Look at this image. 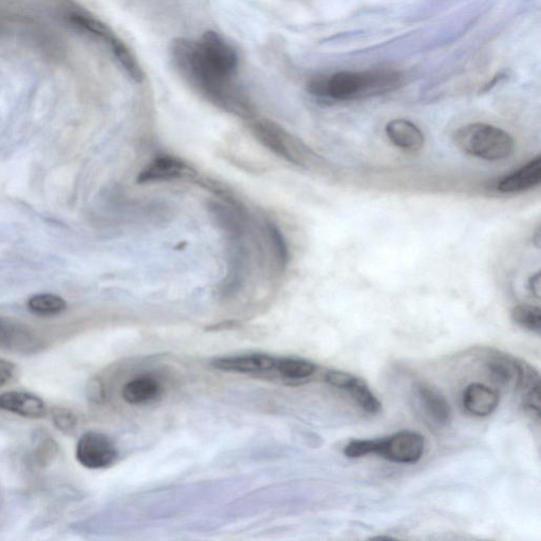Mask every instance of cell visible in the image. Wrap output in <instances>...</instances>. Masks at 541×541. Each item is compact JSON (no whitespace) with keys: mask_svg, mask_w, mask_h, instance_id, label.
Returning a JSON list of instances; mask_svg holds the SVG:
<instances>
[{"mask_svg":"<svg viewBox=\"0 0 541 541\" xmlns=\"http://www.w3.org/2000/svg\"><path fill=\"white\" fill-rule=\"evenodd\" d=\"M170 55L183 80L203 98L231 115L245 119L255 116L253 105L234 79L222 76L205 62L196 42L177 39L171 45Z\"/></svg>","mask_w":541,"mask_h":541,"instance_id":"obj_1","label":"cell"},{"mask_svg":"<svg viewBox=\"0 0 541 541\" xmlns=\"http://www.w3.org/2000/svg\"><path fill=\"white\" fill-rule=\"evenodd\" d=\"M404 84L403 74L395 69L375 68L342 71L311 80L312 95L334 101H354L386 95Z\"/></svg>","mask_w":541,"mask_h":541,"instance_id":"obj_2","label":"cell"},{"mask_svg":"<svg viewBox=\"0 0 541 541\" xmlns=\"http://www.w3.org/2000/svg\"><path fill=\"white\" fill-rule=\"evenodd\" d=\"M453 142L463 154L484 161L506 160L515 151V140L511 134L505 129L481 122L458 128Z\"/></svg>","mask_w":541,"mask_h":541,"instance_id":"obj_3","label":"cell"},{"mask_svg":"<svg viewBox=\"0 0 541 541\" xmlns=\"http://www.w3.org/2000/svg\"><path fill=\"white\" fill-rule=\"evenodd\" d=\"M68 22L74 29L96 37L107 45L128 76L135 82L142 83L144 72L134 53L106 24L86 12L70 13Z\"/></svg>","mask_w":541,"mask_h":541,"instance_id":"obj_4","label":"cell"},{"mask_svg":"<svg viewBox=\"0 0 541 541\" xmlns=\"http://www.w3.org/2000/svg\"><path fill=\"white\" fill-rule=\"evenodd\" d=\"M253 133L275 155L298 165L301 162L306 145L285 132L282 127L267 120L257 121L253 125Z\"/></svg>","mask_w":541,"mask_h":541,"instance_id":"obj_5","label":"cell"},{"mask_svg":"<svg viewBox=\"0 0 541 541\" xmlns=\"http://www.w3.org/2000/svg\"><path fill=\"white\" fill-rule=\"evenodd\" d=\"M201 57L222 76L234 79L239 59L236 50L214 31L205 32L196 42Z\"/></svg>","mask_w":541,"mask_h":541,"instance_id":"obj_6","label":"cell"},{"mask_svg":"<svg viewBox=\"0 0 541 541\" xmlns=\"http://www.w3.org/2000/svg\"><path fill=\"white\" fill-rule=\"evenodd\" d=\"M76 456L80 464L89 470H100L113 465L118 452L113 441L98 432L84 434L77 445Z\"/></svg>","mask_w":541,"mask_h":541,"instance_id":"obj_7","label":"cell"},{"mask_svg":"<svg viewBox=\"0 0 541 541\" xmlns=\"http://www.w3.org/2000/svg\"><path fill=\"white\" fill-rule=\"evenodd\" d=\"M425 440L414 432H400L386 439L377 440L376 454L403 464L418 462L424 453Z\"/></svg>","mask_w":541,"mask_h":541,"instance_id":"obj_8","label":"cell"},{"mask_svg":"<svg viewBox=\"0 0 541 541\" xmlns=\"http://www.w3.org/2000/svg\"><path fill=\"white\" fill-rule=\"evenodd\" d=\"M326 382L333 387L348 391L354 401H356L366 413L376 415L380 413L381 403L373 395L365 381L350 375L344 371H329L326 375Z\"/></svg>","mask_w":541,"mask_h":541,"instance_id":"obj_9","label":"cell"},{"mask_svg":"<svg viewBox=\"0 0 541 541\" xmlns=\"http://www.w3.org/2000/svg\"><path fill=\"white\" fill-rule=\"evenodd\" d=\"M40 347L39 338L27 325L10 317H0V349L31 353Z\"/></svg>","mask_w":541,"mask_h":541,"instance_id":"obj_10","label":"cell"},{"mask_svg":"<svg viewBox=\"0 0 541 541\" xmlns=\"http://www.w3.org/2000/svg\"><path fill=\"white\" fill-rule=\"evenodd\" d=\"M540 181L541 158L538 156L499 180L496 189L501 194H520L536 188Z\"/></svg>","mask_w":541,"mask_h":541,"instance_id":"obj_11","label":"cell"},{"mask_svg":"<svg viewBox=\"0 0 541 541\" xmlns=\"http://www.w3.org/2000/svg\"><path fill=\"white\" fill-rule=\"evenodd\" d=\"M192 169L182 160L173 156H159L139 174V184L164 182L191 175Z\"/></svg>","mask_w":541,"mask_h":541,"instance_id":"obj_12","label":"cell"},{"mask_svg":"<svg viewBox=\"0 0 541 541\" xmlns=\"http://www.w3.org/2000/svg\"><path fill=\"white\" fill-rule=\"evenodd\" d=\"M0 410L28 419H42L47 415L44 400L23 391H7L0 395Z\"/></svg>","mask_w":541,"mask_h":541,"instance_id":"obj_13","label":"cell"},{"mask_svg":"<svg viewBox=\"0 0 541 541\" xmlns=\"http://www.w3.org/2000/svg\"><path fill=\"white\" fill-rule=\"evenodd\" d=\"M389 141L406 153L420 152L425 144L422 130L412 121L396 119L385 126Z\"/></svg>","mask_w":541,"mask_h":541,"instance_id":"obj_14","label":"cell"},{"mask_svg":"<svg viewBox=\"0 0 541 541\" xmlns=\"http://www.w3.org/2000/svg\"><path fill=\"white\" fill-rule=\"evenodd\" d=\"M417 396L425 416L438 426L451 422L452 409L450 403L435 387L421 383L417 386Z\"/></svg>","mask_w":541,"mask_h":541,"instance_id":"obj_15","label":"cell"},{"mask_svg":"<svg viewBox=\"0 0 541 541\" xmlns=\"http://www.w3.org/2000/svg\"><path fill=\"white\" fill-rule=\"evenodd\" d=\"M462 400L466 412L476 417H488L495 412L500 397L491 387L474 383L465 388Z\"/></svg>","mask_w":541,"mask_h":541,"instance_id":"obj_16","label":"cell"},{"mask_svg":"<svg viewBox=\"0 0 541 541\" xmlns=\"http://www.w3.org/2000/svg\"><path fill=\"white\" fill-rule=\"evenodd\" d=\"M517 386L521 390L525 406L537 420L540 419V378L530 365L519 362Z\"/></svg>","mask_w":541,"mask_h":541,"instance_id":"obj_17","label":"cell"},{"mask_svg":"<svg viewBox=\"0 0 541 541\" xmlns=\"http://www.w3.org/2000/svg\"><path fill=\"white\" fill-rule=\"evenodd\" d=\"M209 210L216 225L232 239H239L246 229L245 216L238 208L221 203H210Z\"/></svg>","mask_w":541,"mask_h":541,"instance_id":"obj_18","label":"cell"},{"mask_svg":"<svg viewBox=\"0 0 541 541\" xmlns=\"http://www.w3.org/2000/svg\"><path fill=\"white\" fill-rule=\"evenodd\" d=\"M275 361L264 354H252V356L218 359L213 362V366L225 371L258 373L272 370L275 367Z\"/></svg>","mask_w":541,"mask_h":541,"instance_id":"obj_19","label":"cell"},{"mask_svg":"<svg viewBox=\"0 0 541 541\" xmlns=\"http://www.w3.org/2000/svg\"><path fill=\"white\" fill-rule=\"evenodd\" d=\"M160 385L151 378H139L127 383L123 388V398L129 404H142L160 395Z\"/></svg>","mask_w":541,"mask_h":541,"instance_id":"obj_20","label":"cell"},{"mask_svg":"<svg viewBox=\"0 0 541 541\" xmlns=\"http://www.w3.org/2000/svg\"><path fill=\"white\" fill-rule=\"evenodd\" d=\"M491 379L500 386H509L518 381L519 362L502 356L491 359L488 363Z\"/></svg>","mask_w":541,"mask_h":541,"instance_id":"obj_21","label":"cell"},{"mask_svg":"<svg viewBox=\"0 0 541 541\" xmlns=\"http://www.w3.org/2000/svg\"><path fill=\"white\" fill-rule=\"evenodd\" d=\"M28 309L35 315L54 316L67 309L64 298L51 293L36 294L28 301Z\"/></svg>","mask_w":541,"mask_h":541,"instance_id":"obj_22","label":"cell"},{"mask_svg":"<svg viewBox=\"0 0 541 541\" xmlns=\"http://www.w3.org/2000/svg\"><path fill=\"white\" fill-rule=\"evenodd\" d=\"M281 375L292 380H304L313 375L316 366L306 360L282 359L275 361V367Z\"/></svg>","mask_w":541,"mask_h":541,"instance_id":"obj_23","label":"cell"},{"mask_svg":"<svg viewBox=\"0 0 541 541\" xmlns=\"http://www.w3.org/2000/svg\"><path fill=\"white\" fill-rule=\"evenodd\" d=\"M513 322L521 328L540 333L541 311L533 305L522 304L516 306L511 313Z\"/></svg>","mask_w":541,"mask_h":541,"instance_id":"obj_24","label":"cell"},{"mask_svg":"<svg viewBox=\"0 0 541 541\" xmlns=\"http://www.w3.org/2000/svg\"><path fill=\"white\" fill-rule=\"evenodd\" d=\"M268 233L272 242V246L277 257L279 267L286 268L289 264L290 255L287 245V241L281 232L274 223H268Z\"/></svg>","mask_w":541,"mask_h":541,"instance_id":"obj_25","label":"cell"},{"mask_svg":"<svg viewBox=\"0 0 541 541\" xmlns=\"http://www.w3.org/2000/svg\"><path fill=\"white\" fill-rule=\"evenodd\" d=\"M52 419L59 431L66 435H72L78 427L77 416L67 408L55 407L52 410Z\"/></svg>","mask_w":541,"mask_h":541,"instance_id":"obj_26","label":"cell"},{"mask_svg":"<svg viewBox=\"0 0 541 541\" xmlns=\"http://www.w3.org/2000/svg\"><path fill=\"white\" fill-rule=\"evenodd\" d=\"M377 440H354L349 442L344 450L348 458H362L370 454H376Z\"/></svg>","mask_w":541,"mask_h":541,"instance_id":"obj_27","label":"cell"},{"mask_svg":"<svg viewBox=\"0 0 541 541\" xmlns=\"http://www.w3.org/2000/svg\"><path fill=\"white\" fill-rule=\"evenodd\" d=\"M17 375L16 366L7 360L0 359V387L10 384Z\"/></svg>","mask_w":541,"mask_h":541,"instance_id":"obj_28","label":"cell"},{"mask_svg":"<svg viewBox=\"0 0 541 541\" xmlns=\"http://www.w3.org/2000/svg\"><path fill=\"white\" fill-rule=\"evenodd\" d=\"M540 272L532 274L528 281V290L536 298L540 297Z\"/></svg>","mask_w":541,"mask_h":541,"instance_id":"obj_29","label":"cell"},{"mask_svg":"<svg viewBox=\"0 0 541 541\" xmlns=\"http://www.w3.org/2000/svg\"><path fill=\"white\" fill-rule=\"evenodd\" d=\"M0 32H2V25H0Z\"/></svg>","mask_w":541,"mask_h":541,"instance_id":"obj_30","label":"cell"}]
</instances>
